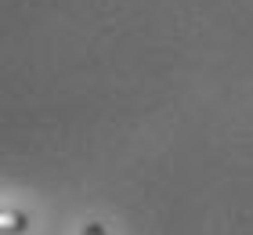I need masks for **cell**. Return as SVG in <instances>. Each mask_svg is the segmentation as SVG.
<instances>
[{
    "label": "cell",
    "instance_id": "1",
    "mask_svg": "<svg viewBox=\"0 0 253 235\" xmlns=\"http://www.w3.org/2000/svg\"><path fill=\"white\" fill-rule=\"evenodd\" d=\"M29 228V217L18 210H0V235H22Z\"/></svg>",
    "mask_w": 253,
    "mask_h": 235
},
{
    "label": "cell",
    "instance_id": "2",
    "mask_svg": "<svg viewBox=\"0 0 253 235\" xmlns=\"http://www.w3.org/2000/svg\"><path fill=\"white\" fill-rule=\"evenodd\" d=\"M84 235H105V228H101V225H87Z\"/></svg>",
    "mask_w": 253,
    "mask_h": 235
}]
</instances>
